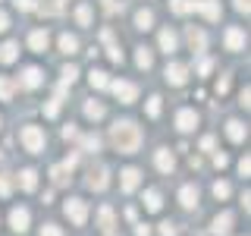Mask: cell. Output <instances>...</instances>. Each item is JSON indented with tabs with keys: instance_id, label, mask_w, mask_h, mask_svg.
<instances>
[{
	"instance_id": "cell-1",
	"label": "cell",
	"mask_w": 251,
	"mask_h": 236,
	"mask_svg": "<svg viewBox=\"0 0 251 236\" xmlns=\"http://www.w3.org/2000/svg\"><path fill=\"white\" fill-rule=\"evenodd\" d=\"M110 142L116 145V151L132 154L141 145V129L132 120H120V123H113V129H110Z\"/></svg>"
},
{
	"instance_id": "cell-2",
	"label": "cell",
	"mask_w": 251,
	"mask_h": 236,
	"mask_svg": "<svg viewBox=\"0 0 251 236\" xmlns=\"http://www.w3.org/2000/svg\"><path fill=\"white\" fill-rule=\"evenodd\" d=\"M19 139H22V145H25V151H31V154H38L44 148V132L38 129V126H22Z\"/></svg>"
},
{
	"instance_id": "cell-3",
	"label": "cell",
	"mask_w": 251,
	"mask_h": 236,
	"mask_svg": "<svg viewBox=\"0 0 251 236\" xmlns=\"http://www.w3.org/2000/svg\"><path fill=\"white\" fill-rule=\"evenodd\" d=\"M110 88H113V94L123 101V104H132V101L138 98V88L132 82H126V79H116V82H110Z\"/></svg>"
},
{
	"instance_id": "cell-4",
	"label": "cell",
	"mask_w": 251,
	"mask_h": 236,
	"mask_svg": "<svg viewBox=\"0 0 251 236\" xmlns=\"http://www.w3.org/2000/svg\"><path fill=\"white\" fill-rule=\"evenodd\" d=\"M66 217L73 220L75 227H82L85 217H88V208H85V202H82V199H69V202H66Z\"/></svg>"
},
{
	"instance_id": "cell-5",
	"label": "cell",
	"mask_w": 251,
	"mask_h": 236,
	"mask_svg": "<svg viewBox=\"0 0 251 236\" xmlns=\"http://www.w3.org/2000/svg\"><path fill=\"white\" fill-rule=\"evenodd\" d=\"M192 10L204 13L207 19H220V3L217 0H192Z\"/></svg>"
},
{
	"instance_id": "cell-6",
	"label": "cell",
	"mask_w": 251,
	"mask_h": 236,
	"mask_svg": "<svg viewBox=\"0 0 251 236\" xmlns=\"http://www.w3.org/2000/svg\"><path fill=\"white\" fill-rule=\"evenodd\" d=\"M19 82L25 85V88H38V85L44 82V76H41V69H38V66H25V69H22V76H19Z\"/></svg>"
},
{
	"instance_id": "cell-7",
	"label": "cell",
	"mask_w": 251,
	"mask_h": 236,
	"mask_svg": "<svg viewBox=\"0 0 251 236\" xmlns=\"http://www.w3.org/2000/svg\"><path fill=\"white\" fill-rule=\"evenodd\" d=\"M10 224H13L16 233H25L28 230V211L25 208H13L10 211Z\"/></svg>"
},
{
	"instance_id": "cell-8",
	"label": "cell",
	"mask_w": 251,
	"mask_h": 236,
	"mask_svg": "<svg viewBox=\"0 0 251 236\" xmlns=\"http://www.w3.org/2000/svg\"><path fill=\"white\" fill-rule=\"evenodd\" d=\"M188 76V66H182V63H170L167 66V82L170 85H182Z\"/></svg>"
},
{
	"instance_id": "cell-9",
	"label": "cell",
	"mask_w": 251,
	"mask_h": 236,
	"mask_svg": "<svg viewBox=\"0 0 251 236\" xmlns=\"http://www.w3.org/2000/svg\"><path fill=\"white\" fill-rule=\"evenodd\" d=\"M176 126L182 132L195 129V126H198V114H195V110H179V114H176Z\"/></svg>"
},
{
	"instance_id": "cell-10",
	"label": "cell",
	"mask_w": 251,
	"mask_h": 236,
	"mask_svg": "<svg viewBox=\"0 0 251 236\" xmlns=\"http://www.w3.org/2000/svg\"><path fill=\"white\" fill-rule=\"evenodd\" d=\"M229 227H232V214H229V211H223V214L214 217V236H226Z\"/></svg>"
},
{
	"instance_id": "cell-11",
	"label": "cell",
	"mask_w": 251,
	"mask_h": 236,
	"mask_svg": "<svg viewBox=\"0 0 251 236\" xmlns=\"http://www.w3.org/2000/svg\"><path fill=\"white\" fill-rule=\"evenodd\" d=\"M226 47H229V51H242V47H245V35H242V29H229V31H226Z\"/></svg>"
},
{
	"instance_id": "cell-12",
	"label": "cell",
	"mask_w": 251,
	"mask_h": 236,
	"mask_svg": "<svg viewBox=\"0 0 251 236\" xmlns=\"http://www.w3.org/2000/svg\"><path fill=\"white\" fill-rule=\"evenodd\" d=\"M120 186H123V192H132V189H138V170H135V167H126Z\"/></svg>"
},
{
	"instance_id": "cell-13",
	"label": "cell",
	"mask_w": 251,
	"mask_h": 236,
	"mask_svg": "<svg viewBox=\"0 0 251 236\" xmlns=\"http://www.w3.org/2000/svg\"><path fill=\"white\" fill-rule=\"evenodd\" d=\"M154 161H157V167H160L163 173H170L173 167H176V161H173V154L167 151V148H160V151L154 154Z\"/></svg>"
},
{
	"instance_id": "cell-14",
	"label": "cell",
	"mask_w": 251,
	"mask_h": 236,
	"mask_svg": "<svg viewBox=\"0 0 251 236\" xmlns=\"http://www.w3.org/2000/svg\"><path fill=\"white\" fill-rule=\"evenodd\" d=\"M245 126H242L239 120H229V123H226V136H229L232 142H245Z\"/></svg>"
},
{
	"instance_id": "cell-15",
	"label": "cell",
	"mask_w": 251,
	"mask_h": 236,
	"mask_svg": "<svg viewBox=\"0 0 251 236\" xmlns=\"http://www.w3.org/2000/svg\"><path fill=\"white\" fill-rule=\"evenodd\" d=\"M19 186H22V189H25V192H31V189H35V186H38V173H35V170H31V167H25V170H22V173H19Z\"/></svg>"
},
{
	"instance_id": "cell-16",
	"label": "cell",
	"mask_w": 251,
	"mask_h": 236,
	"mask_svg": "<svg viewBox=\"0 0 251 236\" xmlns=\"http://www.w3.org/2000/svg\"><path fill=\"white\" fill-rule=\"evenodd\" d=\"M47 41H50V38H47V31H31V38H28V44H31V51H47Z\"/></svg>"
},
{
	"instance_id": "cell-17",
	"label": "cell",
	"mask_w": 251,
	"mask_h": 236,
	"mask_svg": "<svg viewBox=\"0 0 251 236\" xmlns=\"http://www.w3.org/2000/svg\"><path fill=\"white\" fill-rule=\"evenodd\" d=\"M179 199H182V205H185V208H195V205H198V189H195V186H182Z\"/></svg>"
},
{
	"instance_id": "cell-18",
	"label": "cell",
	"mask_w": 251,
	"mask_h": 236,
	"mask_svg": "<svg viewBox=\"0 0 251 236\" xmlns=\"http://www.w3.org/2000/svg\"><path fill=\"white\" fill-rule=\"evenodd\" d=\"M160 51H163V54H173V51H176V35H173L170 29L160 31Z\"/></svg>"
},
{
	"instance_id": "cell-19",
	"label": "cell",
	"mask_w": 251,
	"mask_h": 236,
	"mask_svg": "<svg viewBox=\"0 0 251 236\" xmlns=\"http://www.w3.org/2000/svg\"><path fill=\"white\" fill-rule=\"evenodd\" d=\"M60 51L63 54H75L78 51V38L69 35V31H66V35H60Z\"/></svg>"
},
{
	"instance_id": "cell-20",
	"label": "cell",
	"mask_w": 251,
	"mask_h": 236,
	"mask_svg": "<svg viewBox=\"0 0 251 236\" xmlns=\"http://www.w3.org/2000/svg\"><path fill=\"white\" fill-rule=\"evenodd\" d=\"M188 44H192L195 51H204V44H207L204 31H201V29H188Z\"/></svg>"
},
{
	"instance_id": "cell-21",
	"label": "cell",
	"mask_w": 251,
	"mask_h": 236,
	"mask_svg": "<svg viewBox=\"0 0 251 236\" xmlns=\"http://www.w3.org/2000/svg\"><path fill=\"white\" fill-rule=\"evenodd\" d=\"M16 57H19V47H16L13 41H6L3 47H0V63H13Z\"/></svg>"
},
{
	"instance_id": "cell-22",
	"label": "cell",
	"mask_w": 251,
	"mask_h": 236,
	"mask_svg": "<svg viewBox=\"0 0 251 236\" xmlns=\"http://www.w3.org/2000/svg\"><path fill=\"white\" fill-rule=\"evenodd\" d=\"M160 192H157V189H148V192H145V208L148 211H160Z\"/></svg>"
},
{
	"instance_id": "cell-23",
	"label": "cell",
	"mask_w": 251,
	"mask_h": 236,
	"mask_svg": "<svg viewBox=\"0 0 251 236\" xmlns=\"http://www.w3.org/2000/svg\"><path fill=\"white\" fill-rule=\"evenodd\" d=\"M135 63L141 69H151L154 66V57H151V51H148V47H138V54H135Z\"/></svg>"
},
{
	"instance_id": "cell-24",
	"label": "cell",
	"mask_w": 251,
	"mask_h": 236,
	"mask_svg": "<svg viewBox=\"0 0 251 236\" xmlns=\"http://www.w3.org/2000/svg\"><path fill=\"white\" fill-rule=\"evenodd\" d=\"M151 22H154V16H151V10H138L135 13V29H151Z\"/></svg>"
},
{
	"instance_id": "cell-25",
	"label": "cell",
	"mask_w": 251,
	"mask_h": 236,
	"mask_svg": "<svg viewBox=\"0 0 251 236\" xmlns=\"http://www.w3.org/2000/svg\"><path fill=\"white\" fill-rule=\"evenodd\" d=\"M75 19H78V26H91V6L88 3H78L75 6Z\"/></svg>"
},
{
	"instance_id": "cell-26",
	"label": "cell",
	"mask_w": 251,
	"mask_h": 236,
	"mask_svg": "<svg viewBox=\"0 0 251 236\" xmlns=\"http://www.w3.org/2000/svg\"><path fill=\"white\" fill-rule=\"evenodd\" d=\"M85 117H91V120H100V117H104V104H98V101H88V104H85Z\"/></svg>"
},
{
	"instance_id": "cell-27",
	"label": "cell",
	"mask_w": 251,
	"mask_h": 236,
	"mask_svg": "<svg viewBox=\"0 0 251 236\" xmlns=\"http://www.w3.org/2000/svg\"><path fill=\"white\" fill-rule=\"evenodd\" d=\"M91 85H94V88H107V85H110V79H107V73H100V69H91Z\"/></svg>"
},
{
	"instance_id": "cell-28",
	"label": "cell",
	"mask_w": 251,
	"mask_h": 236,
	"mask_svg": "<svg viewBox=\"0 0 251 236\" xmlns=\"http://www.w3.org/2000/svg\"><path fill=\"white\" fill-rule=\"evenodd\" d=\"M88 186H91V189H98V192H100V189L107 186V170H98V173H91Z\"/></svg>"
},
{
	"instance_id": "cell-29",
	"label": "cell",
	"mask_w": 251,
	"mask_h": 236,
	"mask_svg": "<svg viewBox=\"0 0 251 236\" xmlns=\"http://www.w3.org/2000/svg\"><path fill=\"white\" fill-rule=\"evenodd\" d=\"M10 98H13V82L0 76V101H10Z\"/></svg>"
},
{
	"instance_id": "cell-30",
	"label": "cell",
	"mask_w": 251,
	"mask_h": 236,
	"mask_svg": "<svg viewBox=\"0 0 251 236\" xmlns=\"http://www.w3.org/2000/svg\"><path fill=\"white\" fill-rule=\"evenodd\" d=\"M170 6H173V13H179V16H182V13L192 10V0H170Z\"/></svg>"
},
{
	"instance_id": "cell-31",
	"label": "cell",
	"mask_w": 251,
	"mask_h": 236,
	"mask_svg": "<svg viewBox=\"0 0 251 236\" xmlns=\"http://www.w3.org/2000/svg\"><path fill=\"white\" fill-rule=\"evenodd\" d=\"M100 227H104V230L113 227V211H110V208H100Z\"/></svg>"
},
{
	"instance_id": "cell-32",
	"label": "cell",
	"mask_w": 251,
	"mask_h": 236,
	"mask_svg": "<svg viewBox=\"0 0 251 236\" xmlns=\"http://www.w3.org/2000/svg\"><path fill=\"white\" fill-rule=\"evenodd\" d=\"M82 145H85V151H98V148H100V139L98 136H85Z\"/></svg>"
},
{
	"instance_id": "cell-33",
	"label": "cell",
	"mask_w": 251,
	"mask_h": 236,
	"mask_svg": "<svg viewBox=\"0 0 251 236\" xmlns=\"http://www.w3.org/2000/svg\"><path fill=\"white\" fill-rule=\"evenodd\" d=\"M75 76H78V69L75 66H66V69H63V85H73Z\"/></svg>"
},
{
	"instance_id": "cell-34",
	"label": "cell",
	"mask_w": 251,
	"mask_h": 236,
	"mask_svg": "<svg viewBox=\"0 0 251 236\" xmlns=\"http://www.w3.org/2000/svg\"><path fill=\"white\" fill-rule=\"evenodd\" d=\"M148 117H160V98H157V94L148 101Z\"/></svg>"
},
{
	"instance_id": "cell-35",
	"label": "cell",
	"mask_w": 251,
	"mask_h": 236,
	"mask_svg": "<svg viewBox=\"0 0 251 236\" xmlns=\"http://www.w3.org/2000/svg\"><path fill=\"white\" fill-rule=\"evenodd\" d=\"M107 57L113 60V63H123V51H120L116 44H110V47H107Z\"/></svg>"
},
{
	"instance_id": "cell-36",
	"label": "cell",
	"mask_w": 251,
	"mask_h": 236,
	"mask_svg": "<svg viewBox=\"0 0 251 236\" xmlns=\"http://www.w3.org/2000/svg\"><path fill=\"white\" fill-rule=\"evenodd\" d=\"M214 195L217 199H226L229 195V183H214Z\"/></svg>"
},
{
	"instance_id": "cell-37",
	"label": "cell",
	"mask_w": 251,
	"mask_h": 236,
	"mask_svg": "<svg viewBox=\"0 0 251 236\" xmlns=\"http://www.w3.org/2000/svg\"><path fill=\"white\" fill-rule=\"evenodd\" d=\"M16 6H19V10H25V13H28V10H35L38 3H35V0H16Z\"/></svg>"
},
{
	"instance_id": "cell-38",
	"label": "cell",
	"mask_w": 251,
	"mask_h": 236,
	"mask_svg": "<svg viewBox=\"0 0 251 236\" xmlns=\"http://www.w3.org/2000/svg\"><path fill=\"white\" fill-rule=\"evenodd\" d=\"M41 236H63V233H60V227H53V224H47V227H44V230H41Z\"/></svg>"
},
{
	"instance_id": "cell-39",
	"label": "cell",
	"mask_w": 251,
	"mask_h": 236,
	"mask_svg": "<svg viewBox=\"0 0 251 236\" xmlns=\"http://www.w3.org/2000/svg\"><path fill=\"white\" fill-rule=\"evenodd\" d=\"M210 69H214V60H207V57H204V60L198 63V73H210Z\"/></svg>"
},
{
	"instance_id": "cell-40",
	"label": "cell",
	"mask_w": 251,
	"mask_h": 236,
	"mask_svg": "<svg viewBox=\"0 0 251 236\" xmlns=\"http://www.w3.org/2000/svg\"><path fill=\"white\" fill-rule=\"evenodd\" d=\"M248 170H251V164H248V157H242V161H239V173H242V177H248Z\"/></svg>"
},
{
	"instance_id": "cell-41",
	"label": "cell",
	"mask_w": 251,
	"mask_h": 236,
	"mask_svg": "<svg viewBox=\"0 0 251 236\" xmlns=\"http://www.w3.org/2000/svg\"><path fill=\"white\" fill-rule=\"evenodd\" d=\"M160 233H163V236H176L179 230H176V227H173V224H163V227H160Z\"/></svg>"
},
{
	"instance_id": "cell-42",
	"label": "cell",
	"mask_w": 251,
	"mask_h": 236,
	"mask_svg": "<svg viewBox=\"0 0 251 236\" xmlns=\"http://www.w3.org/2000/svg\"><path fill=\"white\" fill-rule=\"evenodd\" d=\"M0 195H10V179L0 177Z\"/></svg>"
},
{
	"instance_id": "cell-43",
	"label": "cell",
	"mask_w": 251,
	"mask_h": 236,
	"mask_svg": "<svg viewBox=\"0 0 251 236\" xmlns=\"http://www.w3.org/2000/svg\"><path fill=\"white\" fill-rule=\"evenodd\" d=\"M201 148H204V151H210V148H214V136H204L201 139Z\"/></svg>"
},
{
	"instance_id": "cell-44",
	"label": "cell",
	"mask_w": 251,
	"mask_h": 236,
	"mask_svg": "<svg viewBox=\"0 0 251 236\" xmlns=\"http://www.w3.org/2000/svg\"><path fill=\"white\" fill-rule=\"evenodd\" d=\"M214 164H217V167H226V164H229V157H226V154H214Z\"/></svg>"
},
{
	"instance_id": "cell-45",
	"label": "cell",
	"mask_w": 251,
	"mask_h": 236,
	"mask_svg": "<svg viewBox=\"0 0 251 236\" xmlns=\"http://www.w3.org/2000/svg\"><path fill=\"white\" fill-rule=\"evenodd\" d=\"M135 236H151V230H148V224H138V227H135Z\"/></svg>"
},
{
	"instance_id": "cell-46",
	"label": "cell",
	"mask_w": 251,
	"mask_h": 236,
	"mask_svg": "<svg viewBox=\"0 0 251 236\" xmlns=\"http://www.w3.org/2000/svg\"><path fill=\"white\" fill-rule=\"evenodd\" d=\"M78 132H75V126H66V129H63V139H75Z\"/></svg>"
},
{
	"instance_id": "cell-47",
	"label": "cell",
	"mask_w": 251,
	"mask_h": 236,
	"mask_svg": "<svg viewBox=\"0 0 251 236\" xmlns=\"http://www.w3.org/2000/svg\"><path fill=\"white\" fill-rule=\"evenodd\" d=\"M235 10H242V13H248V0H235Z\"/></svg>"
},
{
	"instance_id": "cell-48",
	"label": "cell",
	"mask_w": 251,
	"mask_h": 236,
	"mask_svg": "<svg viewBox=\"0 0 251 236\" xmlns=\"http://www.w3.org/2000/svg\"><path fill=\"white\" fill-rule=\"evenodd\" d=\"M6 26H10V16H6V13H0V31H3Z\"/></svg>"
}]
</instances>
